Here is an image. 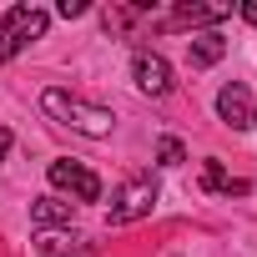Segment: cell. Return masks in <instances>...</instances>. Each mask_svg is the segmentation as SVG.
<instances>
[{"mask_svg":"<svg viewBox=\"0 0 257 257\" xmlns=\"http://www.w3.org/2000/svg\"><path fill=\"white\" fill-rule=\"evenodd\" d=\"M222 56H227V41H222L217 31H212V36H197V41H192V66H197V71L217 66Z\"/></svg>","mask_w":257,"mask_h":257,"instance_id":"8fae6325","label":"cell"},{"mask_svg":"<svg viewBox=\"0 0 257 257\" xmlns=\"http://www.w3.org/2000/svg\"><path fill=\"white\" fill-rule=\"evenodd\" d=\"M217 116L232 126V132H252V126H257V101H252V91H247L242 81H227V86L217 91Z\"/></svg>","mask_w":257,"mask_h":257,"instance_id":"5b68a950","label":"cell"},{"mask_svg":"<svg viewBox=\"0 0 257 257\" xmlns=\"http://www.w3.org/2000/svg\"><path fill=\"white\" fill-rule=\"evenodd\" d=\"M227 16H232V0H212V6H192V0H182V6L167 16V26L172 31H187L192 26L197 31V26H222Z\"/></svg>","mask_w":257,"mask_h":257,"instance_id":"52a82bcc","label":"cell"},{"mask_svg":"<svg viewBox=\"0 0 257 257\" xmlns=\"http://www.w3.org/2000/svg\"><path fill=\"white\" fill-rule=\"evenodd\" d=\"M132 81H137V91H147V96H167V91L177 86L167 56H157V51H137V56H132Z\"/></svg>","mask_w":257,"mask_h":257,"instance_id":"8992f818","label":"cell"},{"mask_svg":"<svg viewBox=\"0 0 257 257\" xmlns=\"http://www.w3.org/2000/svg\"><path fill=\"white\" fill-rule=\"evenodd\" d=\"M182 162H187V147L177 137H162L157 142V167H182Z\"/></svg>","mask_w":257,"mask_h":257,"instance_id":"7c38bea8","label":"cell"},{"mask_svg":"<svg viewBox=\"0 0 257 257\" xmlns=\"http://www.w3.org/2000/svg\"><path fill=\"white\" fill-rule=\"evenodd\" d=\"M91 6H86V0H61V6H56V16H66V21H76V16H86Z\"/></svg>","mask_w":257,"mask_h":257,"instance_id":"4fadbf2b","label":"cell"},{"mask_svg":"<svg viewBox=\"0 0 257 257\" xmlns=\"http://www.w3.org/2000/svg\"><path fill=\"white\" fill-rule=\"evenodd\" d=\"M6 152H11V132L0 126V162H6Z\"/></svg>","mask_w":257,"mask_h":257,"instance_id":"9a60e30c","label":"cell"},{"mask_svg":"<svg viewBox=\"0 0 257 257\" xmlns=\"http://www.w3.org/2000/svg\"><path fill=\"white\" fill-rule=\"evenodd\" d=\"M41 111H46L51 121L71 126V132H81V137H111V126H116V116H111L106 106H96V101H86V96H76V91H61V86L41 91Z\"/></svg>","mask_w":257,"mask_h":257,"instance_id":"6da1fadb","label":"cell"},{"mask_svg":"<svg viewBox=\"0 0 257 257\" xmlns=\"http://www.w3.org/2000/svg\"><path fill=\"white\" fill-rule=\"evenodd\" d=\"M237 16H242V21H252V26H257V0H247V6H242V11H237Z\"/></svg>","mask_w":257,"mask_h":257,"instance_id":"5bb4252c","label":"cell"},{"mask_svg":"<svg viewBox=\"0 0 257 257\" xmlns=\"http://www.w3.org/2000/svg\"><path fill=\"white\" fill-rule=\"evenodd\" d=\"M157 202H162L157 177H152V172H132V177L116 187V197H111V207H106V222H111V227L142 222V217H152V207H157Z\"/></svg>","mask_w":257,"mask_h":257,"instance_id":"7a4b0ae2","label":"cell"},{"mask_svg":"<svg viewBox=\"0 0 257 257\" xmlns=\"http://www.w3.org/2000/svg\"><path fill=\"white\" fill-rule=\"evenodd\" d=\"M71 212H76V202H66V197H41V202H31V222H36V232H51V227L71 222Z\"/></svg>","mask_w":257,"mask_h":257,"instance_id":"9c48e42d","label":"cell"},{"mask_svg":"<svg viewBox=\"0 0 257 257\" xmlns=\"http://www.w3.org/2000/svg\"><path fill=\"white\" fill-rule=\"evenodd\" d=\"M36 247H41V257H96V247L71 232H36Z\"/></svg>","mask_w":257,"mask_h":257,"instance_id":"ba28073f","label":"cell"},{"mask_svg":"<svg viewBox=\"0 0 257 257\" xmlns=\"http://www.w3.org/2000/svg\"><path fill=\"white\" fill-rule=\"evenodd\" d=\"M202 187H207V192H222V197H247V192H252V182L227 177L222 162H202Z\"/></svg>","mask_w":257,"mask_h":257,"instance_id":"30bf717a","label":"cell"},{"mask_svg":"<svg viewBox=\"0 0 257 257\" xmlns=\"http://www.w3.org/2000/svg\"><path fill=\"white\" fill-rule=\"evenodd\" d=\"M46 182H51L56 192L76 197V202H96V197H101V177H96L91 167L71 162V157H56V162L46 167Z\"/></svg>","mask_w":257,"mask_h":257,"instance_id":"277c9868","label":"cell"},{"mask_svg":"<svg viewBox=\"0 0 257 257\" xmlns=\"http://www.w3.org/2000/svg\"><path fill=\"white\" fill-rule=\"evenodd\" d=\"M51 26V16L41 6H11L6 16H0V61H16L31 41H41Z\"/></svg>","mask_w":257,"mask_h":257,"instance_id":"3957f363","label":"cell"}]
</instances>
